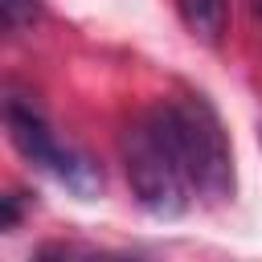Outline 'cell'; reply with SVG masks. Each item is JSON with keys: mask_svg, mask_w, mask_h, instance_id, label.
I'll return each instance as SVG.
<instances>
[{"mask_svg": "<svg viewBox=\"0 0 262 262\" xmlns=\"http://www.w3.org/2000/svg\"><path fill=\"white\" fill-rule=\"evenodd\" d=\"M119 156H123V172H127V184H131L135 201L151 217H180L188 209V201L196 196L172 139L164 135V127L156 119V111L139 115L123 131Z\"/></svg>", "mask_w": 262, "mask_h": 262, "instance_id": "7a4b0ae2", "label": "cell"}, {"mask_svg": "<svg viewBox=\"0 0 262 262\" xmlns=\"http://www.w3.org/2000/svg\"><path fill=\"white\" fill-rule=\"evenodd\" d=\"M151 111H156L164 135L172 139L192 192L205 201H225L233 192V151H229L217 111L201 94H180Z\"/></svg>", "mask_w": 262, "mask_h": 262, "instance_id": "6da1fadb", "label": "cell"}, {"mask_svg": "<svg viewBox=\"0 0 262 262\" xmlns=\"http://www.w3.org/2000/svg\"><path fill=\"white\" fill-rule=\"evenodd\" d=\"M4 127H8L12 147H16L29 164H37V168H45L49 176H57L70 192H78V196L102 192V168H98L82 147L57 139L53 127L45 123V115H41L33 102H25V98L12 94V98L4 102Z\"/></svg>", "mask_w": 262, "mask_h": 262, "instance_id": "3957f363", "label": "cell"}, {"mask_svg": "<svg viewBox=\"0 0 262 262\" xmlns=\"http://www.w3.org/2000/svg\"><path fill=\"white\" fill-rule=\"evenodd\" d=\"M172 4H176V12H180L184 29H188L196 41H205V45H217V41H221L225 20H229V4H225V0H172Z\"/></svg>", "mask_w": 262, "mask_h": 262, "instance_id": "277c9868", "label": "cell"}, {"mask_svg": "<svg viewBox=\"0 0 262 262\" xmlns=\"http://www.w3.org/2000/svg\"><path fill=\"white\" fill-rule=\"evenodd\" d=\"M250 4V12H254V20H262V0H246Z\"/></svg>", "mask_w": 262, "mask_h": 262, "instance_id": "8992f818", "label": "cell"}, {"mask_svg": "<svg viewBox=\"0 0 262 262\" xmlns=\"http://www.w3.org/2000/svg\"><path fill=\"white\" fill-rule=\"evenodd\" d=\"M0 20L8 33H20L37 20V0H0Z\"/></svg>", "mask_w": 262, "mask_h": 262, "instance_id": "5b68a950", "label": "cell"}]
</instances>
